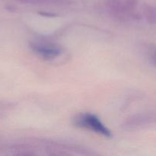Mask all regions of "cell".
I'll list each match as a JSON object with an SVG mask.
<instances>
[{"label": "cell", "instance_id": "1", "mask_svg": "<svg viewBox=\"0 0 156 156\" xmlns=\"http://www.w3.org/2000/svg\"><path fill=\"white\" fill-rule=\"evenodd\" d=\"M73 124L79 128L91 130L106 138H111V131L94 114L89 113L78 114L73 119Z\"/></svg>", "mask_w": 156, "mask_h": 156}, {"label": "cell", "instance_id": "2", "mask_svg": "<svg viewBox=\"0 0 156 156\" xmlns=\"http://www.w3.org/2000/svg\"><path fill=\"white\" fill-rule=\"evenodd\" d=\"M32 51L44 59H53L62 53L60 46L49 43H30L29 44Z\"/></svg>", "mask_w": 156, "mask_h": 156}, {"label": "cell", "instance_id": "3", "mask_svg": "<svg viewBox=\"0 0 156 156\" xmlns=\"http://www.w3.org/2000/svg\"><path fill=\"white\" fill-rule=\"evenodd\" d=\"M155 119L149 114H138L126 119L122 126L128 130H133L152 124L155 122Z\"/></svg>", "mask_w": 156, "mask_h": 156}, {"label": "cell", "instance_id": "4", "mask_svg": "<svg viewBox=\"0 0 156 156\" xmlns=\"http://www.w3.org/2000/svg\"><path fill=\"white\" fill-rule=\"evenodd\" d=\"M105 6L110 15L117 20L125 21L129 17L122 0H107Z\"/></svg>", "mask_w": 156, "mask_h": 156}, {"label": "cell", "instance_id": "5", "mask_svg": "<svg viewBox=\"0 0 156 156\" xmlns=\"http://www.w3.org/2000/svg\"><path fill=\"white\" fill-rule=\"evenodd\" d=\"M17 2L31 5H67L70 3L68 0H17Z\"/></svg>", "mask_w": 156, "mask_h": 156}, {"label": "cell", "instance_id": "6", "mask_svg": "<svg viewBox=\"0 0 156 156\" xmlns=\"http://www.w3.org/2000/svg\"><path fill=\"white\" fill-rule=\"evenodd\" d=\"M143 15L149 24H156V8L150 5H146L143 10Z\"/></svg>", "mask_w": 156, "mask_h": 156}, {"label": "cell", "instance_id": "7", "mask_svg": "<svg viewBox=\"0 0 156 156\" xmlns=\"http://www.w3.org/2000/svg\"><path fill=\"white\" fill-rule=\"evenodd\" d=\"M123 1L125 9L129 15V17L136 18L138 19L141 18L140 15L134 13L135 10L136 9L137 5H138V0H123Z\"/></svg>", "mask_w": 156, "mask_h": 156}, {"label": "cell", "instance_id": "8", "mask_svg": "<svg viewBox=\"0 0 156 156\" xmlns=\"http://www.w3.org/2000/svg\"><path fill=\"white\" fill-rule=\"evenodd\" d=\"M151 59H152L154 65L156 66V50L152 52V54H151Z\"/></svg>", "mask_w": 156, "mask_h": 156}, {"label": "cell", "instance_id": "9", "mask_svg": "<svg viewBox=\"0 0 156 156\" xmlns=\"http://www.w3.org/2000/svg\"><path fill=\"white\" fill-rule=\"evenodd\" d=\"M41 15L43 16H47V17H54L55 14H52V13H47V12H39Z\"/></svg>", "mask_w": 156, "mask_h": 156}, {"label": "cell", "instance_id": "10", "mask_svg": "<svg viewBox=\"0 0 156 156\" xmlns=\"http://www.w3.org/2000/svg\"><path fill=\"white\" fill-rule=\"evenodd\" d=\"M15 1H17V0H15Z\"/></svg>", "mask_w": 156, "mask_h": 156}]
</instances>
